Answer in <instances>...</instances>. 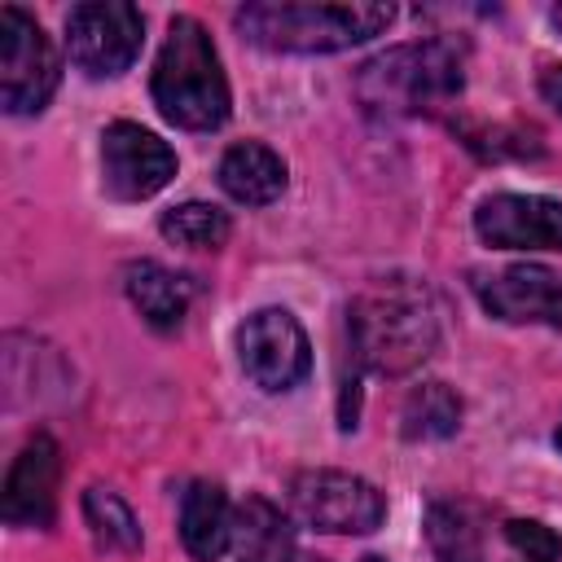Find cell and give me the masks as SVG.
I'll list each match as a JSON object with an SVG mask.
<instances>
[{"label":"cell","instance_id":"cell-2","mask_svg":"<svg viewBox=\"0 0 562 562\" xmlns=\"http://www.w3.org/2000/svg\"><path fill=\"white\" fill-rule=\"evenodd\" d=\"M237 31L272 53H338L382 35L395 22L391 4H316V0H255L237 9Z\"/></svg>","mask_w":562,"mask_h":562},{"label":"cell","instance_id":"cell-18","mask_svg":"<svg viewBox=\"0 0 562 562\" xmlns=\"http://www.w3.org/2000/svg\"><path fill=\"white\" fill-rule=\"evenodd\" d=\"M83 518L92 527L97 549L105 553H136L140 549V522L127 509V501L110 487H88L83 492Z\"/></svg>","mask_w":562,"mask_h":562},{"label":"cell","instance_id":"cell-5","mask_svg":"<svg viewBox=\"0 0 562 562\" xmlns=\"http://www.w3.org/2000/svg\"><path fill=\"white\" fill-rule=\"evenodd\" d=\"M145 40V18L127 0H83L66 13V48L92 79L123 75Z\"/></svg>","mask_w":562,"mask_h":562},{"label":"cell","instance_id":"cell-14","mask_svg":"<svg viewBox=\"0 0 562 562\" xmlns=\"http://www.w3.org/2000/svg\"><path fill=\"white\" fill-rule=\"evenodd\" d=\"M123 290L132 299V307L154 325V329H180V321L189 316L193 303V281L154 263V259H136L123 268Z\"/></svg>","mask_w":562,"mask_h":562},{"label":"cell","instance_id":"cell-11","mask_svg":"<svg viewBox=\"0 0 562 562\" xmlns=\"http://www.w3.org/2000/svg\"><path fill=\"white\" fill-rule=\"evenodd\" d=\"M479 303L509 325H527V321H544V325H562V277L544 263H514L496 277H479L474 281Z\"/></svg>","mask_w":562,"mask_h":562},{"label":"cell","instance_id":"cell-19","mask_svg":"<svg viewBox=\"0 0 562 562\" xmlns=\"http://www.w3.org/2000/svg\"><path fill=\"white\" fill-rule=\"evenodd\" d=\"M461 426V400L443 382H422L404 400V435L408 439H448Z\"/></svg>","mask_w":562,"mask_h":562},{"label":"cell","instance_id":"cell-10","mask_svg":"<svg viewBox=\"0 0 562 562\" xmlns=\"http://www.w3.org/2000/svg\"><path fill=\"white\" fill-rule=\"evenodd\" d=\"M474 233L492 250H562V202L540 193H496L474 211Z\"/></svg>","mask_w":562,"mask_h":562},{"label":"cell","instance_id":"cell-25","mask_svg":"<svg viewBox=\"0 0 562 562\" xmlns=\"http://www.w3.org/2000/svg\"><path fill=\"white\" fill-rule=\"evenodd\" d=\"M553 439H558V448H562V422H558V435H553Z\"/></svg>","mask_w":562,"mask_h":562},{"label":"cell","instance_id":"cell-4","mask_svg":"<svg viewBox=\"0 0 562 562\" xmlns=\"http://www.w3.org/2000/svg\"><path fill=\"white\" fill-rule=\"evenodd\" d=\"M465 83L461 53L448 40H417L378 53L356 75V97L369 114H435Z\"/></svg>","mask_w":562,"mask_h":562},{"label":"cell","instance_id":"cell-9","mask_svg":"<svg viewBox=\"0 0 562 562\" xmlns=\"http://www.w3.org/2000/svg\"><path fill=\"white\" fill-rule=\"evenodd\" d=\"M101 171H105L110 198L140 202L171 184L176 149L162 136L145 132L140 123H110L101 132Z\"/></svg>","mask_w":562,"mask_h":562},{"label":"cell","instance_id":"cell-17","mask_svg":"<svg viewBox=\"0 0 562 562\" xmlns=\"http://www.w3.org/2000/svg\"><path fill=\"white\" fill-rule=\"evenodd\" d=\"M426 544L435 562H483V522L461 501H439L426 514Z\"/></svg>","mask_w":562,"mask_h":562},{"label":"cell","instance_id":"cell-7","mask_svg":"<svg viewBox=\"0 0 562 562\" xmlns=\"http://www.w3.org/2000/svg\"><path fill=\"white\" fill-rule=\"evenodd\" d=\"M290 505L307 527L329 531V536H369L386 514L382 492L369 479H356V474H342V470H303V474H294Z\"/></svg>","mask_w":562,"mask_h":562},{"label":"cell","instance_id":"cell-23","mask_svg":"<svg viewBox=\"0 0 562 562\" xmlns=\"http://www.w3.org/2000/svg\"><path fill=\"white\" fill-rule=\"evenodd\" d=\"M549 18H553V26H558V31H562V4H558V9H553V13H549Z\"/></svg>","mask_w":562,"mask_h":562},{"label":"cell","instance_id":"cell-13","mask_svg":"<svg viewBox=\"0 0 562 562\" xmlns=\"http://www.w3.org/2000/svg\"><path fill=\"white\" fill-rule=\"evenodd\" d=\"M180 540L198 562H220L233 549V505L220 483H189L180 496Z\"/></svg>","mask_w":562,"mask_h":562},{"label":"cell","instance_id":"cell-22","mask_svg":"<svg viewBox=\"0 0 562 562\" xmlns=\"http://www.w3.org/2000/svg\"><path fill=\"white\" fill-rule=\"evenodd\" d=\"M540 97L562 114V66H549V70L540 75Z\"/></svg>","mask_w":562,"mask_h":562},{"label":"cell","instance_id":"cell-16","mask_svg":"<svg viewBox=\"0 0 562 562\" xmlns=\"http://www.w3.org/2000/svg\"><path fill=\"white\" fill-rule=\"evenodd\" d=\"M233 558L237 562H290L294 558L290 518L272 501L246 496L233 509Z\"/></svg>","mask_w":562,"mask_h":562},{"label":"cell","instance_id":"cell-3","mask_svg":"<svg viewBox=\"0 0 562 562\" xmlns=\"http://www.w3.org/2000/svg\"><path fill=\"white\" fill-rule=\"evenodd\" d=\"M154 105L167 123L189 132H211L228 119V79L220 53L198 18H171L167 40L154 61Z\"/></svg>","mask_w":562,"mask_h":562},{"label":"cell","instance_id":"cell-24","mask_svg":"<svg viewBox=\"0 0 562 562\" xmlns=\"http://www.w3.org/2000/svg\"><path fill=\"white\" fill-rule=\"evenodd\" d=\"M356 562H386V558H378V553H364V558H356Z\"/></svg>","mask_w":562,"mask_h":562},{"label":"cell","instance_id":"cell-20","mask_svg":"<svg viewBox=\"0 0 562 562\" xmlns=\"http://www.w3.org/2000/svg\"><path fill=\"white\" fill-rule=\"evenodd\" d=\"M158 228H162L167 241L189 246V250H215V246H224L228 233H233L228 215H224L220 206H211V202H180V206L162 211Z\"/></svg>","mask_w":562,"mask_h":562},{"label":"cell","instance_id":"cell-1","mask_svg":"<svg viewBox=\"0 0 562 562\" xmlns=\"http://www.w3.org/2000/svg\"><path fill=\"white\" fill-rule=\"evenodd\" d=\"M351 356L373 373H408L439 342V307L422 281H373L347 307Z\"/></svg>","mask_w":562,"mask_h":562},{"label":"cell","instance_id":"cell-6","mask_svg":"<svg viewBox=\"0 0 562 562\" xmlns=\"http://www.w3.org/2000/svg\"><path fill=\"white\" fill-rule=\"evenodd\" d=\"M57 53L35 18L0 9V101L9 114H40L57 88Z\"/></svg>","mask_w":562,"mask_h":562},{"label":"cell","instance_id":"cell-8","mask_svg":"<svg viewBox=\"0 0 562 562\" xmlns=\"http://www.w3.org/2000/svg\"><path fill=\"white\" fill-rule=\"evenodd\" d=\"M237 356L255 386L263 391H290L312 369V347L303 325L285 307H259L237 329Z\"/></svg>","mask_w":562,"mask_h":562},{"label":"cell","instance_id":"cell-15","mask_svg":"<svg viewBox=\"0 0 562 562\" xmlns=\"http://www.w3.org/2000/svg\"><path fill=\"white\" fill-rule=\"evenodd\" d=\"M220 189L241 206H268L285 189V162L259 140H241L220 158Z\"/></svg>","mask_w":562,"mask_h":562},{"label":"cell","instance_id":"cell-12","mask_svg":"<svg viewBox=\"0 0 562 562\" xmlns=\"http://www.w3.org/2000/svg\"><path fill=\"white\" fill-rule=\"evenodd\" d=\"M57 474H61V452L48 435L26 439L18 452L9 479H4V518L13 527H48L57 509Z\"/></svg>","mask_w":562,"mask_h":562},{"label":"cell","instance_id":"cell-21","mask_svg":"<svg viewBox=\"0 0 562 562\" xmlns=\"http://www.w3.org/2000/svg\"><path fill=\"white\" fill-rule=\"evenodd\" d=\"M505 549H509L514 562H558L562 540L544 522L514 518V522H505Z\"/></svg>","mask_w":562,"mask_h":562}]
</instances>
